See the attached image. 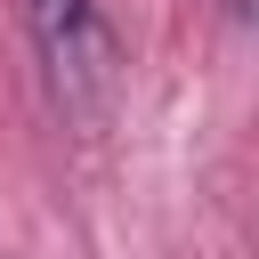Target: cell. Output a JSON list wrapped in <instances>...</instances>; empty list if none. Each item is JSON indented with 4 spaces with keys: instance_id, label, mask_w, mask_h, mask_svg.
I'll return each instance as SVG.
<instances>
[{
    "instance_id": "2",
    "label": "cell",
    "mask_w": 259,
    "mask_h": 259,
    "mask_svg": "<svg viewBox=\"0 0 259 259\" xmlns=\"http://www.w3.org/2000/svg\"><path fill=\"white\" fill-rule=\"evenodd\" d=\"M227 16H243V24H259V0H227Z\"/></svg>"
},
{
    "instance_id": "1",
    "label": "cell",
    "mask_w": 259,
    "mask_h": 259,
    "mask_svg": "<svg viewBox=\"0 0 259 259\" xmlns=\"http://www.w3.org/2000/svg\"><path fill=\"white\" fill-rule=\"evenodd\" d=\"M24 24H32V49H40L57 113L97 130L113 113V97H121V40H113L105 8L97 0H24Z\"/></svg>"
}]
</instances>
